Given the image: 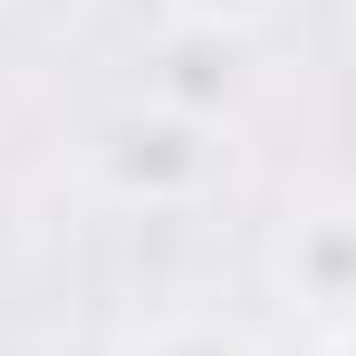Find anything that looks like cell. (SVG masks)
Instances as JSON below:
<instances>
[{
  "instance_id": "1",
  "label": "cell",
  "mask_w": 356,
  "mask_h": 356,
  "mask_svg": "<svg viewBox=\"0 0 356 356\" xmlns=\"http://www.w3.org/2000/svg\"><path fill=\"white\" fill-rule=\"evenodd\" d=\"M87 183L106 202H125V212H193L222 183V125L183 116L164 97L116 106V116L87 135Z\"/></svg>"
},
{
  "instance_id": "2",
  "label": "cell",
  "mask_w": 356,
  "mask_h": 356,
  "mask_svg": "<svg viewBox=\"0 0 356 356\" xmlns=\"http://www.w3.org/2000/svg\"><path fill=\"white\" fill-rule=\"evenodd\" d=\"M280 280H289V298H308V308H327V318L356 327V202L298 212L280 232Z\"/></svg>"
},
{
  "instance_id": "3",
  "label": "cell",
  "mask_w": 356,
  "mask_h": 356,
  "mask_svg": "<svg viewBox=\"0 0 356 356\" xmlns=\"http://www.w3.org/2000/svg\"><path fill=\"white\" fill-rule=\"evenodd\" d=\"M125 356H260V347L241 327H222V318H154Z\"/></svg>"
},
{
  "instance_id": "4",
  "label": "cell",
  "mask_w": 356,
  "mask_h": 356,
  "mask_svg": "<svg viewBox=\"0 0 356 356\" xmlns=\"http://www.w3.org/2000/svg\"><path fill=\"white\" fill-rule=\"evenodd\" d=\"M174 10V29H222V39H241L250 19H270L280 0H164Z\"/></svg>"
},
{
  "instance_id": "5",
  "label": "cell",
  "mask_w": 356,
  "mask_h": 356,
  "mask_svg": "<svg viewBox=\"0 0 356 356\" xmlns=\"http://www.w3.org/2000/svg\"><path fill=\"white\" fill-rule=\"evenodd\" d=\"M337 356H356V327H347V337H337Z\"/></svg>"
}]
</instances>
